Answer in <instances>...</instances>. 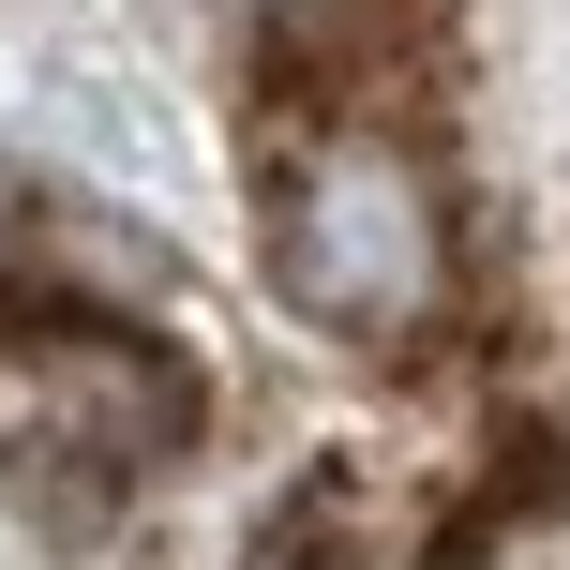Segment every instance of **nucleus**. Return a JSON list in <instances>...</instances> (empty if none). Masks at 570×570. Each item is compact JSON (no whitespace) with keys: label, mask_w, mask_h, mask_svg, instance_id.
<instances>
[{"label":"nucleus","mask_w":570,"mask_h":570,"mask_svg":"<svg viewBox=\"0 0 570 570\" xmlns=\"http://www.w3.org/2000/svg\"><path fill=\"white\" fill-rule=\"evenodd\" d=\"M271 285L331 345H421L435 315H451V285H465L435 166L405 136H375V120H331V136L285 166V196H271Z\"/></svg>","instance_id":"1"},{"label":"nucleus","mask_w":570,"mask_h":570,"mask_svg":"<svg viewBox=\"0 0 570 570\" xmlns=\"http://www.w3.org/2000/svg\"><path fill=\"white\" fill-rule=\"evenodd\" d=\"M180 375L150 361L136 331H0V481H46L60 525L90 511L106 481H136L150 451L180 435Z\"/></svg>","instance_id":"2"},{"label":"nucleus","mask_w":570,"mask_h":570,"mask_svg":"<svg viewBox=\"0 0 570 570\" xmlns=\"http://www.w3.org/2000/svg\"><path fill=\"white\" fill-rule=\"evenodd\" d=\"M16 240H30V210H16V166H0V256H16Z\"/></svg>","instance_id":"3"}]
</instances>
